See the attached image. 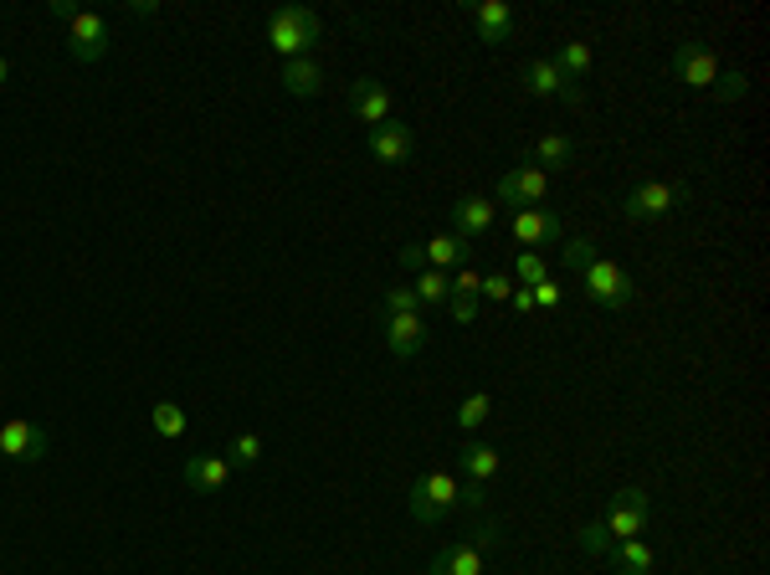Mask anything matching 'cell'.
<instances>
[{"mask_svg":"<svg viewBox=\"0 0 770 575\" xmlns=\"http://www.w3.org/2000/svg\"><path fill=\"white\" fill-rule=\"evenodd\" d=\"M714 93H720L724 103L745 98V93H750V78H745V68H724L720 78H714Z\"/></svg>","mask_w":770,"mask_h":575,"instance_id":"cell-30","label":"cell"},{"mask_svg":"<svg viewBox=\"0 0 770 575\" xmlns=\"http://www.w3.org/2000/svg\"><path fill=\"white\" fill-rule=\"evenodd\" d=\"M478 283H483V272H478V268H457L453 272V293H457V298H478Z\"/></svg>","mask_w":770,"mask_h":575,"instance_id":"cell-35","label":"cell"},{"mask_svg":"<svg viewBox=\"0 0 770 575\" xmlns=\"http://www.w3.org/2000/svg\"><path fill=\"white\" fill-rule=\"evenodd\" d=\"M401 268L406 272H421V268H427V253H421V247H401Z\"/></svg>","mask_w":770,"mask_h":575,"instance_id":"cell-39","label":"cell"},{"mask_svg":"<svg viewBox=\"0 0 770 575\" xmlns=\"http://www.w3.org/2000/svg\"><path fill=\"white\" fill-rule=\"evenodd\" d=\"M684 196H688V190L673 186V180H642L637 190H627L621 211H627L632 221H657V216H668V211H678Z\"/></svg>","mask_w":770,"mask_h":575,"instance_id":"cell-5","label":"cell"},{"mask_svg":"<svg viewBox=\"0 0 770 575\" xmlns=\"http://www.w3.org/2000/svg\"><path fill=\"white\" fill-rule=\"evenodd\" d=\"M550 196V175L535 165H514L509 175H499V201L503 206H520V211H529V206H539Z\"/></svg>","mask_w":770,"mask_h":575,"instance_id":"cell-8","label":"cell"},{"mask_svg":"<svg viewBox=\"0 0 770 575\" xmlns=\"http://www.w3.org/2000/svg\"><path fill=\"white\" fill-rule=\"evenodd\" d=\"M278 83L293 98H314V93H324V68H318V57H288L283 68H278Z\"/></svg>","mask_w":770,"mask_h":575,"instance_id":"cell-20","label":"cell"},{"mask_svg":"<svg viewBox=\"0 0 770 575\" xmlns=\"http://www.w3.org/2000/svg\"><path fill=\"white\" fill-rule=\"evenodd\" d=\"M509 304L520 308V314H535V293H529V288H514V298H509Z\"/></svg>","mask_w":770,"mask_h":575,"instance_id":"cell-40","label":"cell"},{"mask_svg":"<svg viewBox=\"0 0 770 575\" xmlns=\"http://www.w3.org/2000/svg\"><path fill=\"white\" fill-rule=\"evenodd\" d=\"M488 411H493V390H472L468 401L457 407V426H463V432H472V426L488 422Z\"/></svg>","mask_w":770,"mask_h":575,"instance_id":"cell-28","label":"cell"},{"mask_svg":"<svg viewBox=\"0 0 770 575\" xmlns=\"http://www.w3.org/2000/svg\"><path fill=\"white\" fill-rule=\"evenodd\" d=\"M457 468L468 473L472 489H488L493 473H499V447H493V442H468V447L457 453Z\"/></svg>","mask_w":770,"mask_h":575,"instance_id":"cell-21","label":"cell"},{"mask_svg":"<svg viewBox=\"0 0 770 575\" xmlns=\"http://www.w3.org/2000/svg\"><path fill=\"white\" fill-rule=\"evenodd\" d=\"M472 32H478L483 47H499V42H509V32H514V11H509L503 0H478V5H472Z\"/></svg>","mask_w":770,"mask_h":575,"instance_id":"cell-18","label":"cell"},{"mask_svg":"<svg viewBox=\"0 0 770 575\" xmlns=\"http://www.w3.org/2000/svg\"><path fill=\"white\" fill-rule=\"evenodd\" d=\"M457 504H463V483H457L453 473H442V468L421 473L417 483H411V493H406V508H411L417 525H442Z\"/></svg>","mask_w":770,"mask_h":575,"instance_id":"cell-2","label":"cell"},{"mask_svg":"<svg viewBox=\"0 0 770 575\" xmlns=\"http://www.w3.org/2000/svg\"><path fill=\"white\" fill-rule=\"evenodd\" d=\"M150 426H154V432H160L165 442H175V437H185V411L175 407V401H154Z\"/></svg>","mask_w":770,"mask_h":575,"instance_id":"cell-26","label":"cell"},{"mask_svg":"<svg viewBox=\"0 0 770 575\" xmlns=\"http://www.w3.org/2000/svg\"><path fill=\"white\" fill-rule=\"evenodd\" d=\"M51 16H62V21H72V16H78V5H72V0H51Z\"/></svg>","mask_w":770,"mask_h":575,"instance_id":"cell-41","label":"cell"},{"mask_svg":"<svg viewBox=\"0 0 770 575\" xmlns=\"http://www.w3.org/2000/svg\"><path fill=\"white\" fill-rule=\"evenodd\" d=\"M520 165H535V169H545V175H550V169H570L575 165V139L570 134H539L535 144L520 154Z\"/></svg>","mask_w":770,"mask_h":575,"instance_id":"cell-16","label":"cell"},{"mask_svg":"<svg viewBox=\"0 0 770 575\" xmlns=\"http://www.w3.org/2000/svg\"><path fill=\"white\" fill-rule=\"evenodd\" d=\"M611 560H617L621 575H648V571H653V544H648V540H617Z\"/></svg>","mask_w":770,"mask_h":575,"instance_id":"cell-25","label":"cell"},{"mask_svg":"<svg viewBox=\"0 0 770 575\" xmlns=\"http://www.w3.org/2000/svg\"><path fill=\"white\" fill-rule=\"evenodd\" d=\"M499 535H503V525H499V519H483V525L472 529V544H478V550H483V555H488V550L499 544Z\"/></svg>","mask_w":770,"mask_h":575,"instance_id":"cell-36","label":"cell"},{"mask_svg":"<svg viewBox=\"0 0 770 575\" xmlns=\"http://www.w3.org/2000/svg\"><path fill=\"white\" fill-rule=\"evenodd\" d=\"M417 293H411V288H390V293H385L381 298V319H390V314H417Z\"/></svg>","mask_w":770,"mask_h":575,"instance_id":"cell-32","label":"cell"},{"mask_svg":"<svg viewBox=\"0 0 770 575\" xmlns=\"http://www.w3.org/2000/svg\"><path fill=\"white\" fill-rule=\"evenodd\" d=\"M411 150H417L411 124L385 119V124H375V129H370V154H375L381 165H401V160H411Z\"/></svg>","mask_w":770,"mask_h":575,"instance_id":"cell-14","label":"cell"},{"mask_svg":"<svg viewBox=\"0 0 770 575\" xmlns=\"http://www.w3.org/2000/svg\"><path fill=\"white\" fill-rule=\"evenodd\" d=\"M478 293H483V298H493V304H509V298H514V278H509V272H483Z\"/></svg>","mask_w":770,"mask_h":575,"instance_id":"cell-33","label":"cell"},{"mask_svg":"<svg viewBox=\"0 0 770 575\" xmlns=\"http://www.w3.org/2000/svg\"><path fill=\"white\" fill-rule=\"evenodd\" d=\"M5 78H11V62H5V57H0V83H5Z\"/></svg>","mask_w":770,"mask_h":575,"instance_id":"cell-43","label":"cell"},{"mask_svg":"<svg viewBox=\"0 0 770 575\" xmlns=\"http://www.w3.org/2000/svg\"><path fill=\"white\" fill-rule=\"evenodd\" d=\"M524 87H529L535 98H560L565 108H581V103H586V87L565 83L550 57H529V62H524Z\"/></svg>","mask_w":770,"mask_h":575,"instance_id":"cell-7","label":"cell"},{"mask_svg":"<svg viewBox=\"0 0 770 575\" xmlns=\"http://www.w3.org/2000/svg\"><path fill=\"white\" fill-rule=\"evenodd\" d=\"M535 293V308H560V283L555 278H545V283H535L529 288Z\"/></svg>","mask_w":770,"mask_h":575,"instance_id":"cell-37","label":"cell"},{"mask_svg":"<svg viewBox=\"0 0 770 575\" xmlns=\"http://www.w3.org/2000/svg\"><path fill=\"white\" fill-rule=\"evenodd\" d=\"M108 42H114L108 21L93 16V11H78V16L68 21V51L78 62H98L103 51H108Z\"/></svg>","mask_w":770,"mask_h":575,"instance_id":"cell-9","label":"cell"},{"mask_svg":"<svg viewBox=\"0 0 770 575\" xmlns=\"http://www.w3.org/2000/svg\"><path fill=\"white\" fill-rule=\"evenodd\" d=\"M427 268H442V272H457V268H468V257H472V242L453 237V232H442V237H432L427 247Z\"/></svg>","mask_w":770,"mask_h":575,"instance_id":"cell-22","label":"cell"},{"mask_svg":"<svg viewBox=\"0 0 770 575\" xmlns=\"http://www.w3.org/2000/svg\"><path fill=\"white\" fill-rule=\"evenodd\" d=\"M514 278H520L524 288H535V283H545V278H550V268H545V257H539V253H520V262H514Z\"/></svg>","mask_w":770,"mask_h":575,"instance_id":"cell-31","label":"cell"},{"mask_svg":"<svg viewBox=\"0 0 770 575\" xmlns=\"http://www.w3.org/2000/svg\"><path fill=\"white\" fill-rule=\"evenodd\" d=\"M180 478H185V489L190 493H217V489L232 483V462L217 457V453H190L185 457V468H180Z\"/></svg>","mask_w":770,"mask_h":575,"instance_id":"cell-12","label":"cell"},{"mask_svg":"<svg viewBox=\"0 0 770 575\" xmlns=\"http://www.w3.org/2000/svg\"><path fill=\"white\" fill-rule=\"evenodd\" d=\"M565 237V221L545 211V206H529V211H514V242H524L529 253L545 247V242H560Z\"/></svg>","mask_w":770,"mask_h":575,"instance_id":"cell-13","label":"cell"},{"mask_svg":"<svg viewBox=\"0 0 770 575\" xmlns=\"http://www.w3.org/2000/svg\"><path fill=\"white\" fill-rule=\"evenodd\" d=\"M673 72H678L688 87H714V78H720V57H714L709 47H699V42H678V47H673Z\"/></svg>","mask_w":770,"mask_h":575,"instance_id":"cell-11","label":"cell"},{"mask_svg":"<svg viewBox=\"0 0 770 575\" xmlns=\"http://www.w3.org/2000/svg\"><path fill=\"white\" fill-rule=\"evenodd\" d=\"M427 575H488V555L472 540L442 544L432 555V565H427Z\"/></svg>","mask_w":770,"mask_h":575,"instance_id":"cell-15","label":"cell"},{"mask_svg":"<svg viewBox=\"0 0 770 575\" xmlns=\"http://www.w3.org/2000/svg\"><path fill=\"white\" fill-rule=\"evenodd\" d=\"M493 221H499V206L488 201V196H457L453 201V237L483 242L493 232Z\"/></svg>","mask_w":770,"mask_h":575,"instance_id":"cell-10","label":"cell"},{"mask_svg":"<svg viewBox=\"0 0 770 575\" xmlns=\"http://www.w3.org/2000/svg\"><path fill=\"white\" fill-rule=\"evenodd\" d=\"M318 42H324V21L308 11V5H278L268 16V47L278 57H314Z\"/></svg>","mask_w":770,"mask_h":575,"instance_id":"cell-1","label":"cell"},{"mask_svg":"<svg viewBox=\"0 0 770 575\" xmlns=\"http://www.w3.org/2000/svg\"><path fill=\"white\" fill-rule=\"evenodd\" d=\"M51 447L47 426L26 422V416H11V422H0V457H11V462H42Z\"/></svg>","mask_w":770,"mask_h":575,"instance_id":"cell-6","label":"cell"},{"mask_svg":"<svg viewBox=\"0 0 770 575\" xmlns=\"http://www.w3.org/2000/svg\"><path fill=\"white\" fill-rule=\"evenodd\" d=\"M555 68H560V78H565V83H586V72H591V62H596V57H591V42H581V36H575V42H560V51H555L550 57Z\"/></svg>","mask_w":770,"mask_h":575,"instance_id":"cell-23","label":"cell"},{"mask_svg":"<svg viewBox=\"0 0 770 575\" xmlns=\"http://www.w3.org/2000/svg\"><path fill=\"white\" fill-rule=\"evenodd\" d=\"M596 257H602V253H596V242H591V237H570L565 247H560V262H565L570 272H586Z\"/></svg>","mask_w":770,"mask_h":575,"instance_id":"cell-29","label":"cell"},{"mask_svg":"<svg viewBox=\"0 0 770 575\" xmlns=\"http://www.w3.org/2000/svg\"><path fill=\"white\" fill-rule=\"evenodd\" d=\"M226 462H232V468H252V462H262V437H257V432H236V437L226 442Z\"/></svg>","mask_w":770,"mask_h":575,"instance_id":"cell-27","label":"cell"},{"mask_svg":"<svg viewBox=\"0 0 770 575\" xmlns=\"http://www.w3.org/2000/svg\"><path fill=\"white\" fill-rule=\"evenodd\" d=\"M648 519H653V498H648V489L611 493V504H606V535H611V540H642Z\"/></svg>","mask_w":770,"mask_h":575,"instance_id":"cell-4","label":"cell"},{"mask_svg":"<svg viewBox=\"0 0 770 575\" xmlns=\"http://www.w3.org/2000/svg\"><path fill=\"white\" fill-rule=\"evenodd\" d=\"M581 288H586L591 304H602V308H627L637 298L632 272L617 268V262H606V257H596V262L581 272Z\"/></svg>","mask_w":770,"mask_h":575,"instance_id":"cell-3","label":"cell"},{"mask_svg":"<svg viewBox=\"0 0 770 575\" xmlns=\"http://www.w3.org/2000/svg\"><path fill=\"white\" fill-rule=\"evenodd\" d=\"M411 293H417V304H447V298H453V272L421 268L417 283H411Z\"/></svg>","mask_w":770,"mask_h":575,"instance_id":"cell-24","label":"cell"},{"mask_svg":"<svg viewBox=\"0 0 770 575\" xmlns=\"http://www.w3.org/2000/svg\"><path fill=\"white\" fill-rule=\"evenodd\" d=\"M154 11H160L154 0H135V5H129V16H154Z\"/></svg>","mask_w":770,"mask_h":575,"instance_id":"cell-42","label":"cell"},{"mask_svg":"<svg viewBox=\"0 0 770 575\" xmlns=\"http://www.w3.org/2000/svg\"><path fill=\"white\" fill-rule=\"evenodd\" d=\"M447 314H453L457 324H472V319H478V298H457V293H453V298H447Z\"/></svg>","mask_w":770,"mask_h":575,"instance_id":"cell-38","label":"cell"},{"mask_svg":"<svg viewBox=\"0 0 770 575\" xmlns=\"http://www.w3.org/2000/svg\"><path fill=\"white\" fill-rule=\"evenodd\" d=\"M385 344H390V355L396 360L421 355V344H427V324H421V314H390V319H385Z\"/></svg>","mask_w":770,"mask_h":575,"instance_id":"cell-17","label":"cell"},{"mask_svg":"<svg viewBox=\"0 0 770 575\" xmlns=\"http://www.w3.org/2000/svg\"><path fill=\"white\" fill-rule=\"evenodd\" d=\"M350 114L360 124H385V119H390V93H385V83H375V78L350 83Z\"/></svg>","mask_w":770,"mask_h":575,"instance_id":"cell-19","label":"cell"},{"mask_svg":"<svg viewBox=\"0 0 770 575\" xmlns=\"http://www.w3.org/2000/svg\"><path fill=\"white\" fill-rule=\"evenodd\" d=\"M581 550H586V555H611L617 540L606 535V525H586V529H581Z\"/></svg>","mask_w":770,"mask_h":575,"instance_id":"cell-34","label":"cell"}]
</instances>
